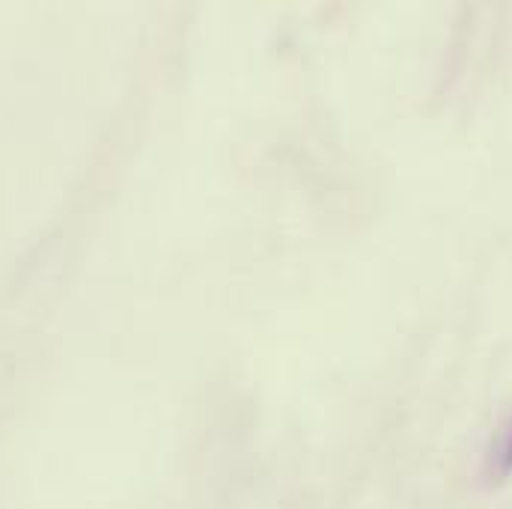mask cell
I'll return each instance as SVG.
<instances>
[{"label": "cell", "mask_w": 512, "mask_h": 509, "mask_svg": "<svg viewBox=\"0 0 512 509\" xmlns=\"http://www.w3.org/2000/svg\"><path fill=\"white\" fill-rule=\"evenodd\" d=\"M492 477H498V483L512 477V426L507 429V435H504V441H501V447H498V453L492 459Z\"/></svg>", "instance_id": "obj_1"}]
</instances>
